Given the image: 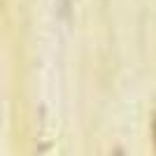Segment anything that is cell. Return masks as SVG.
<instances>
[{
    "label": "cell",
    "instance_id": "obj_1",
    "mask_svg": "<svg viewBox=\"0 0 156 156\" xmlns=\"http://www.w3.org/2000/svg\"><path fill=\"white\" fill-rule=\"evenodd\" d=\"M151 142H154V149H156V112L151 117Z\"/></svg>",
    "mask_w": 156,
    "mask_h": 156
}]
</instances>
